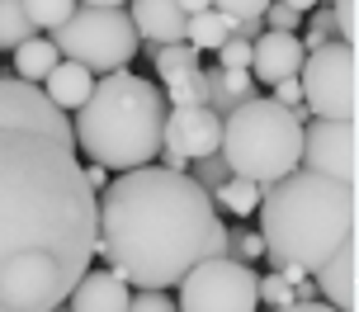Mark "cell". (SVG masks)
<instances>
[{
  "label": "cell",
  "instance_id": "cell-22",
  "mask_svg": "<svg viewBox=\"0 0 359 312\" xmlns=\"http://www.w3.org/2000/svg\"><path fill=\"white\" fill-rule=\"evenodd\" d=\"M165 104H208V67L165 81Z\"/></svg>",
  "mask_w": 359,
  "mask_h": 312
},
{
  "label": "cell",
  "instance_id": "cell-27",
  "mask_svg": "<svg viewBox=\"0 0 359 312\" xmlns=\"http://www.w3.org/2000/svg\"><path fill=\"white\" fill-rule=\"evenodd\" d=\"M331 15H336V38L355 48V38H359V15H355V0H331Z\"/></svg>",
  "mask_w": 359,
  "mask_h": 312
},
{
  "label": "cell",
  "instance_id": "cell-38",
  "mask_svg": "<svg viewBox=\"0 0 359 312\" xmlns=\"http://www.w3.org/2000/svg\"><path fill=\"white\" fill-rule=\"evenodd\" d=\"M48 312H72V308H62V303H57V308H48Z\"/></svg>",
  "mask_w": 359,
  "mask_h": 312
},
{
  "label": "cell",
  "instance_id": "cell-3",
  "mask_svg": "<svg viewBox=\"0 0 359 312\" xmlns=\"http://www.w3.org/2000/svg\"><path fill=\"white\" fill-rule=\"evenodd\" d=\"M260 241L269 270H317L359 232V194L355 180H331L317 170L293 165L288 175L260 189Z\"/></svg>",
  "mask_w": 359,
  "mask_h": 312
},
{
  "label": "cell",
  "instance_id": "cell-31",
  "mask_svg": "<svg viewBox=\"0 0 359 312\" xmlns=\"http://www.w3.org/2000/svg\"><path fill=\"white\" fill-rule=\"evenodd\" d=\"M269 100H279V104H288V109H298V104H303V86H298V76L274 81V95H269Z\"/></svg>",
  "mask_w": 359,
  "mask_h": 312
},
{
  "label": "cell",
  "instance_id": "cell-8",
  "mask_svg": "<svg viewBox=\"0 0 359 312\" xmlns=\"http://www.w3.org/2000/svg\"><path fill=\"white\" fill-rule=\"evenodd\" d=\"M255 275L246 260L208 256L180 279V312H260Z\"/></svg>",
  "mask_w": 359,
  "mask_h": 312
},
{
  "label": "cell",
  "instance_id": "cell-21",
  "mask_svg": "<svg viewBox=\"0 0 359 312\" xmlns=\"http://www.w3.org/2000/svg\"><path fill=\"white\" fill-rule=\"evenodd\" d=\"M24 38H34V19L24 15V0H0V53H15Z\"/></svg>",
  "mask_w": 359,
  "mask_h": 312
},
{
  "label": "cell",
  "instance_id": "cell-20",
  "mask_svg": "<svg viewBox=\"0 0 359 312\" xmlns=\"http://www.w3.org/2000/svg\"><path fill=\"white\" fill-rule=\"evenodd\" d=\"M151 57H156V76L161 81H175V76H189L203 67V53H198L194 43H184V38L180 43H156Z\"/></svg>",
  "mask_w": 359,
  "mask_h": 312
},
{
  "label": "cell",
  "instance_id": "cell-30",
  "mask_svg": "<svg viewBox=\"0 0 359 312\" xmlns=\"http://www.w3.org/2000/svg\"><path fill=\"white\" fill-rule=\"evenodd\" d=\"M123 312H175V303H170L161 289H142V294L128 298V308H123Z\"/></svg>",
  "mask_w": 359,
  "mask_h": 312
},
{
  "label": "cell",
  "instance_id": "cell-28",
  "mask_svg": "<svg viewBox=\"0 0 359 312\" xmlns=\"http://www.w3.org/2000/svg\"><path fill=\"white\" fill-rule=\"evenodd\" d=\"M265 29H284V34H293V29H303V15L293 10V5H284V0H269L265 5Z\"/></svg>",
  "mask_w": 359,
  "mask_h": 312
},
{
  "label": "cell",
  "instance_id": "cell-37",
  "mask_svg": "<svg viewBox=\"0 0 359 312\" xmlns=\"http://www.w3.org/2000/svg\"><path fill=\"white\" fill-rule=\"evenodd\" d=\"M81 5H128V0H81Z\"/></svg>",
  "mask_w": 359,
  "mask_h": 312
},
{
  "label": "cell",
  "instance_id": "cell-26",
  "mask_svg": "<svg viewBox=\"0 0 359 312\" xmlns=\"http://www.w3.org/2000/svg\"><path fill=\"white\" fill-rule=\"evenodd\" d=\"M255 294H260V303H269V308H284V303H293V284H288V275L269 270V275L255 284Z\"/></svg>",
  "mask_w": 359,
  "mask_h": 312
},
{
  "label": "cell",
  "instance_id": "cell-16",
  "mask_svg": "<svg viewBox=\"0 0 359 312\" xmlns=\"http://www.w3.org/2000/svg\"><path fill=\"white\" fill-rule=\"evenodd\" d=\"M255 95V76L246 67H208V109L227 114Z\"/></svg>",
  "mask_w": 359,
  "mask_h": 312
},
{
  "label": "cell",
  "instance_id": "cell-14",
  "mask_svg": "<svg viewBox=\"0 0 359 312\" xmlns=\"http://www.w3.org/2000/svg\"><path fill=\"white\" fill-rule=\"evenodd\" d=\"M128 15L142 43H180L184 38V10L180 0H128Z\"/></svg>",
  "mask_w": 359,
  "mask_h": 312
},
{
  "label": "cell",
  "instance_id": "cell-24",
  "mask_svg": "<svg viewBox=\"0 0 359 312\" xmlns=\"http://www.w3.org/2000/svg\"><path fill=\"white\" fill-rule=\"evenodd\" d=\"M227 256L255 265V260L265 256V241H260V232H251V227H227Z\"/></svg>",
  "mask_w": 359,
  "mask_h": 312
},
{
  "label": "cell",
  "instance_id": "cell-7",
  "mask_svg": "<svg viewBox=\"0 0 359 312\" xmlns=\"http://www.w3.org/2000/svg\"><path fill=\"white\" fill-rule=\"evenodd\" d=\"M303 104L312 118H355L359 95H355V48L331 38L322 48H312L298 67Z\"/></svg>",
  "mask_w": 359,
  "mask_h": 312
},
{
  "label": "cell",
  "instance_id": "cell-33",
  "mask_svg": "<svg viewBox=\"0 0 359 312\" xmlns=\"http://www.w3.org/2000/svg\"><path fill=\"white\" fill-rule=\"evenodd\" d=\"M269 312H336V308L322 303V298H312V303H284V308H269Z\"/></svg>",
  "mask_w": 359,
  "mask_h": 312
},
{
  "label": "cell",
  "instance_id": "cell-5",
  "mask_svg": "<svg viewBox=\"0 0 359 312\" xmlns=\"http://www.w3.org/2000/svg\"><path fill=\"white\" fill-rule=\"evenodd\" d=\"M222 161L232 165V175H246L260 189L288 175L303 156V118L265 95L241 100L236 109L222 114Z\"/></svg>",
  "mask_w": 359,
  "mask_h": 312
},
{
  "label": "cell",
  "instance_id": "cell-35",
  "mask_svg": "<svg viewBox=\"0 0 359 312\" xmlns=\"http://www.w3.org/2000/svg\"><path fill=\"white\" fill-rule=\"evenodd\" d=\"M208 5H213V0H180V10H184V15H198V10H208Z\"/></svg>",
  "mask_w": 359,
  "mask_h": 312
},
{
  "label": "cell",
  "instance_id": "cell-32",
  "mask_svg": "<svg viewBox=\"0 0 359 312\" xmlns=\"http://www.w3.org/2000/svg\"><path fill=\"white\" fill-rule=\"evenodd\" d=\"M265 5H269V0H213V10H222V15H232V19H241V15H265Z\"/></svg>",
  "mask_w": 359,
  "mask_h": 312
},
{
  "label": "cell",
  "instance_id": "cell-19",
  "mask_svg": "<svg viewBox=\"0 0 359 312\" xmlns=\"http://www.w3.org/2000/svg\"><path fill=\"white\" fill-rule=\"evenodd\" d=\"M213 203L227 208L232 218H251L255 208H260V184L246 180V175H227V180L213 189Z\"/></svg>",
  "mask_w": 359,
  "mask_h": 312
},
{
  "label": "cell",
  "instance_id": "cell-6",
  "mask_svg": "<svg viewBox=\"0 0 359 312\" xmlns=\"http://www.w3.org/2000/svg\"><path fill=\"white\" fill-rule=\"evenodd\" d=\"M57 43V53L90 67V72H118L137 57V29L128 5H76L72 15L62 19L57 29H48Z\"/></svg>",
  "mask_w": 359,
  "mask_h": 312
},
{
  "label": "cell",
  "instance_id": "cell-2",
  "mask_svg": "<svg viewBox=\"0 0 359 312\" xmlns=\"http://www.w3.org/2000/svg\"><path fill=\"white\" fill-rule=\"evenodd\" d=\"M100 256L137 289H170L208 256H227V227L217 203L189 170L133 165L104 184Z\"/></svg>",
  "mask_w": 359,
  "mask_h": 312
},
{
  "label": "cell",
  "instance_id": "cell-23",
  "mask_svg": "<svg viewBox=\"0 0 359 312\" xmlns=\"http://www.w3.org/2000/svg\"><path fill=\"white\" fill-rule=\"evenodd\" d=\"M76 10V0H24V15L34 19V29H57Z\"/></svg>",
  "mask_w": 359,
  "mask_h": 312
},
{
  "label": "cell",
  "instance_id": "cell-17",
  "mask_svg": "<svg viewBox=\"0 0 359 312\" xmlns=\"http://www.w3.org/2000/svg\"><path fill=\"white\" fill-rule=\"evenodd\" d=\"M232 34V15H222V10H198V15L184 19V43H194L198 53H217L222 43Z\"/></svg>",
  "mask_w": 359,
  "mask_h": 312
},
{
  "label": "cell",
  "instance_id": "cell-25",
  "mask_svg": "<svg viewBox=\"0 0 359 312\" xmlns=\"http://www.w3.org/2000/svg\"><path fill=\"white\" fill-rule=\"evenodd\" d=\"M189 175H194V180L203 184L208 194H213L217 184L227 180V175H232V165L222 161V151H213V156H198V161H189Z\"/></svg>",
  "mask_w": 359,
  "mask_h": 312
},
{
  "label": "cell",
  "instance_id": "cell-11",
  "mask_svg": "<svg viewBox=\"0 0 359 312\" xmlns=\"http://www.w3.org/2000/svg\"><path fill=\"white\" fill-rule=\"evenodd\" d=\"M307 48L298 43V34H284V29H265V34L251 43V76L255 81H284V76H298Z\"/></svg>",
  "mask_w": 359,
  "mask_h": 312
},
{
  "label": "cell",
  "instance_id": "cell-34",
  "mask_svg": "<svg viewBox=\"0 0 359 312\" xmlns=\"http://www.w3.org/2000/svg\"><path fill=\"white\" fill-rule=\"evenodd\" d=\"M86 180H90V189L100 194V189L109 184V170H104V165H95V161H86Z\"/></svg>",
  "mask_w": 359,
  "mask_h": 312
},
{
  "label": "cell",
  "instance_id": "cell-13",
  "mask_svg": "<svg viewBox=\"0 0 359 312\" xmlns=\"http://www.w3.org/2000/svg\"><path fill=\"white\" fill-rule=\"evenodd\" d=\"M128 289H133V284H123L114 270H86V275L72 284L67 308L72 312H123L128 298H133Z\"/></svg>",
  "mask_w": 359,
  "mask_h": 312
},
{
  "label": "cell",
  "instance_id": "cell-36",
  "mask_svg": "<svg viewBox=\"0 0 359 312\" xmlns=\"http://www.w3.org/2000/svg\"><path fill=\"white\" fill-rule=\"evenodd\" d=\"M284 5H293V10H298V15H307V10H317V5H322V0H284Z\"/></svg>",
  "mask_w": 359,
  "mask_h": 312
},
{
  "label": "cell",
  "instance_id": "cell-18",
  "mask_svg": "<svg viewBox=\"0 0 359 312\" xmlns=\"http://www.w3.org/2000/svg\"><path fill=\"white\" fill-rule=\"evenodd\" d=\"M57 57H62V53H57L53 38H24V43L15 48V76H19V81H29V86H38V81L57 67Z\"/></svg>",
  "mask_w": 359,
  "mask_h": 312
},
{
  "label": "cell",
  "instance_id": "cell-12",
  "mask_svg": "<svg viewBox=\"0 0 359 312\" xmlns=\"http://www.w3.org/2000/svg\"><path fill=\"white\" fill-rule=\"evenodd\" d=\"M359 241H345L336 256H326L317 270H312V284H317V294L322 303H331L336 312H355V265H359Z\"/></svg>",
  "mask_w": 359,
  "mask_h": 312
},
{
  "label": "cell",
  "instance_id": "cell-39",
  "mask_svg": "<svg viewBox=\"0 0 359 312\" xmlns=\"http://www.w3.org/2000/svg\"><path fill=\"white\" fill-rule=\"evenodd\" d=\"M322 5H331V0H322Z\"/></svg>",
  "mask_w": 359,
  "mask_h": 312
},
{
  "label": "cell",
  "instance_id": "cell-1",
  "mask_svg": "<svg viewBox=\"0 0 359 312\" xmlns=\"http://www.w3.org/2000/svg\"><path fill=\"white\" fill-rule=\"evenodd\" d=\"M100 256V194L67 109L0 76V312H48Z\"/></svg>",
  "mask_w": 359,
  "mask_h": 312
},
{
  "label": "cell",
  "instance_id": "cell-4",
  "mask_svg": "<svg viewBox=\"0 0 359 312\" xmlns=\"http://www.w3.org/2000/svg\"><path fill=\"white\" fill-rule=\"evenodd\" d=\"M165 128V95L133 72H104L76 109V151L104 170H133L156 161Z\"/></svg>",
  "mask_w": 359,
  "mask_h": 312
},
{
  "label": "cell",
  "instance_id": "cell-15",
  "mask_svg": "<svg viewBox=\"0 0 359 312\" xmlns=\"http://www.w3.org/2000/svg\"><path fill=\"white\" fill-rule=\"evenodd\" d=\"M90 86H95V72L81 67V62H72V57H57V67L38 81V90L48 95L57 109H81L86 95H90Z\"/></svg>",
  "mask_w": 359,
  "mask_h": 312
},
{
  "label": "cell",
  "instance_id": "cell-29",
  "mask_svg": "<svg viewBox=\"0 0 359 312\" xmlns=\"http://www.w3.org/2000/svg\"><path fill=\"white\" fill-rule=\"evenodd\" d=\"M217 67H246V72H251V43L227 34V43L217 48Z\"/></svg>",
  "mask_w": 359,
  "mask_h": 312
},
{
  "label": "cell",
  "instance_id": "cell-9",
  "mask_svg": "<svg viewBox=\"0 0 359 312\" xmlns=\"http://www.w3.org/2000/svg\"><path fill=\"white\" fill-rule=\"evenodd\" d=\"M217 142H222V114H213L208 104H175V109H165L156 161L170 170H189V161L213 156Z\"/></svg>",
  "mask_w": 359,
  "mask_h": 312
},
{
  "label": "cell",
  "instance_id": "cell-10",
  "mask_svg": "<svg viewBox=\"0 0 359 312\" xmlns=\"http://www.w3.org/2000/svg\"><path fill=\"white\" fill-rule=\"evenodd\" d=\"M303 170L331 175V180H355V118H307L303 123Z\"/></svg>",
  "mask_w": 359,
  "mask_h": 312
}]
</instances>
